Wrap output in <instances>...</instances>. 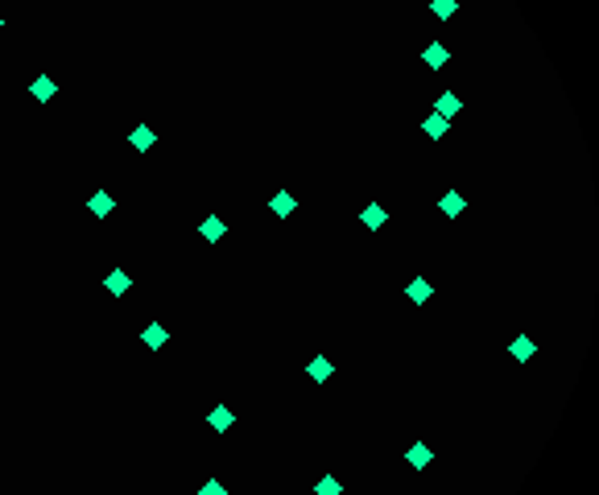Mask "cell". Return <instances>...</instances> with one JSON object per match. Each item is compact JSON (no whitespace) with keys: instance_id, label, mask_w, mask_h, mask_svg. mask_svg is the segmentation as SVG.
<instances>
[{"instance_id":"9a60e30c","label":"cell","mask_w":599,"mask_h":495,"mask_svg":"<svg viewBox=\"0 0 599 495\" xmlns=\"http://www.w3.org/2000/svg\"><path fill=\"white\" fill-rule=\"evenodd\" d=\"M207 425H211V429H215V433H228V429H232V425H236V413H232V409H228V404H215V409H211V413H207Z\"/></svg>"},{"instance_id":"4fadbf2b","label":"cell","mask_w":599,"mask_h":495,"mask_svg":"<svg viewBox=\"0 0 599 495\" xmlns=\"http://www.w3.org/2000/svg\"><path fill=\"white\" fill-rule=\"evenodd\" d=\"M29 95H33V99H38V103H50V99H54V95H58V83H54V79H50V74H38V79H33V83H29Z\"/></svg>"},{"instance_id":"2e32d148","label":"cell","mask_w":599,"mask_h":495,"mask_svg":"<svg viewBox=\"0 0 599 495\" xmlns=\"http://www.w3.org/2000/svg\"><path fill=\"white\" fill-rule=\"evenodd\" d=\"M153 141H157V132H153L149 124H137V128L128 132V144H133L137 153H149V149H153Z\"/></svg>"},{"instance_id":"277c9868","label":"cell","mask_w":599,"mask_h":495,"mask_svg":"<svg viewBox=\"0 0 599 495\" xmlns=\"http://www.w3.org/2000/svg\"><path fill=\"white\" fill-rule=\"evenodd\" d=\"M103 289H108L112 297H128V289H133V281H128V268H112V273L103 277Z\"/></svg>"},{"instance_id":"ba28073f","label":"cell","mask_w":599,"mask_h":495,"mask_svg":"<svg viewBox=\"0 0 599 495\" xmlns=\"http://www.w3.org/2000/svg\"><path fill=\"white\" fill-rule=\"evenodd\" d=\"M405 462L413 467V471H426V467L434 462V450L426 446V442H413V446L405 450Z\"/></svg>"},{"instance_id":"ac0fdd59","label":"cell","mask_w":599,"mask_h":495,"mask_svg":"<svg viewBox=\"0 0 599 495\" xmlns=\"http://www.w3.org/2000/svg\"><path fill=\"white\" fill-rule=\"evenodd\" d=\"M314 495H343V483L335 474H323V479H314Z\"/></svg>"},{"instance_id":"8992f818","label":"cell","mask_w":599,"mask_h":495,"mask_svg":"<svg viewBox=\"0 0 599 495\" xmlns=\"http://www.w3.org/2000/svg\"><path fill=\"white\" fill-rule=\"evenodd\" d=\"M405 297L413 302V306H426V302L434 297V285L426 281V277H413V281L405 285Z\"/></svg>"},{"instance_id":"5bb4252c","label":"cell","mask_w":599,"mask_h":495,"mask_svg":"<svg viewBox=\"0 0 599 495\" xmlns=\"http://www.w3.org/2000/svg\"><path fill=\"white\" fill-rule=\"evenodd\" d=\"M508 355H513V359H517V363H529V359H533V355H537V343H533V338H529V334H517V338H513V343H508Z\"/></svg>"},{"instance_id":"9c48e42d","label":"cell","mask_w":599,"mask_h":495,"mask_svg":"<svg viewBox=\"0 0 599 495\" xmlns=\"http://www.w3.org/2000/svg\"><path fill=\"white\" fill-rule=\"evenodd\" d=\"M422 62H426L430 71H442V67L451 62V50L442 46V42H430V46L422 50Z\"/></svg>"},{"instance_id":"44dd1931","label":"cell","mask_w":599,"mask_h":495,"mask_svg":"<svg viewBox=\"0 0 599 495\" xmlns=\"http://www.w3.org/2000/svg\"><path fill=\"white\" fill-rule=\"evenodd\" d=\"M0 29H4V17H0Z\"/></svg>"},{"instance_id":"5b68a950","label":"cell","mask_w":599,"mask_h":495,"mask_svg":"<svg viewBox=\"0 0 599 495\" xmlns=\"http://www.w3.org/2000/svg\"><path fill=\"white\" fill-rule=\"evenodd\" d=\"M306 376H310L314 384H327V380L335 376V363H331L327 355H314L310 363H306Z\"/></svg>"},{"instance_id":"7c38bea8","label":"cell","mask_w":599,"mask_h":495,"mask_svg":"<svg viewBox=\"0 0 599 495\" xmlns=\"http://www.w3.org/2000/svg\"><path fill=\"white\" fill-rule=\"evenodd\" d=\"M359 223H364L368 232H381L384 223H388V211H384L381 203H368V207L359 211Z\"/></svg>"},{"instance_id":"e0dca14e","label":"cell","mask_w":599,"mask_h":495,"mask_svg":"<svg viewBox=\"0 0 599 495\" xmlns=\"http://www.w3.org/2000/svg\"><path fill=\"white\" fill-rule=\"evenodd\" d=\"M422 132H426V141H442V137H447V132H451V120H442V116H426L422 120Z\"/></svg>"},{"instance_id":"52a82bcc","label":"cell","mask_w":599,"mask_h":495,"mask_svg":"<svg viewBox=\"0 0 599 495\" xmlns=\"http://www.w3.org/2000/svg\"><path fill=\"white\" fill-rule=\"evenodd\" d=\"M141 343L149 347V351H162V347L169 343V330L162 326V322H149V326L141 330Z\"/></svg>"},{"instance_id":"ffe728a7","label":"cell","mask_w":599,"mask_h":495,"mask_svg":"<svg viewBox=\"0 0 599 495\" xmlns=\"http://www.w3.org/2000/svg\"><path fill=\"white\" fill-rule=\"evenodd\" d=\"M198 495H228V487H223V479H207V483L198 487Z\"/></svg>"},{"instance_id":"30bf717a","label":"cell","mask_w":599,"mask_h":495,"mask_svg":"<svg viewBox=\"0 0 599 495\" xmlns=\"http://www.w3.org/2000/svg\"><path fill=\"white\" fill-rule=\"evenodd\" d=\"M269 211L277 215V219H289V215L298 211V198H293L289 190H277V194L269 198Z\"/></svg>"},{"instance_id":"d6986e66","label":"cell","mask_w":599,"mask_h":495,"mask_svg":"<svg viewBox=\"0 0 599 495\" xmlns=\"http://www.w3.org/2000/svg\"><path fill=\"white\" fill-rule=\"evenodd\" d=\"M430 13L438 17V21H451V17L459 13V4L455 0H430Z\"/></svg>"},{"instance_id":"6da1fadb","label":"cell","mask_w":599,"mask_h":495,"mask_svg":"<svg viewBox=\"0 0 599 495\" xmlns=\"http://www.w3.org/2000/svg\"><path fill=\"white\" fill-rule=\"evenodd\" d=\"M459 112H463V99H459V91H442L438 99H434V116H442V120H455Z\"/></svg>"},{"instance_id":"8fae6325","label":"cell","mask_w":599,"mask_h":495,"mask_svg":"<svg viewBox=\"0 0 599 495\" xmlns=\"http://www.w3.org/2000/svg\"><path fill=\"white\" fill-rule=\"evenodd\" d=\"M438 211L447 215V219H459V215L467 211V198H463L459 190H447V194L438 198Z\"/></svg>"},{"instance_id":"7a4b0ae2","label":"cell","mask_w":599,"mask_h":495,"mask_svg":"<svg viewBox=\"0 0 599 495\" xmlns=\"http://www.w3.org/2000/svg\"><path fill=\"white\" fill-rule=\"evenodd\" d=\"M223 232H228L223 215H207V219L198 223V239H203V244H219V239H223Z\"/></svg>"},{"instance_id":"3957f363","label":"cell","mask_w":599,"mask_h":495,"mask_svg":"<svg viewBox=\"0 0 599 495\" xmlns=\"http://www.w3.org/2000/svg\"><path fill=\"white\" fill-rule=\"evenodd\" d=\"M87 211L96 215V219H108V215L116 211V198H112V190H96V194L87 198Z\"/></svg>"}]
</instances>
